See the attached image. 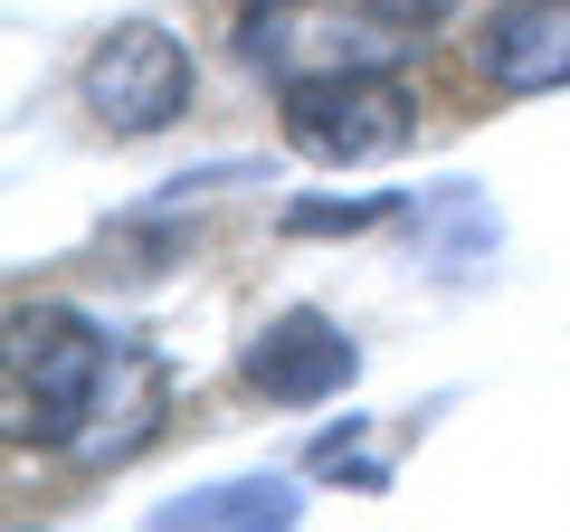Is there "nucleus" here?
<instances>
[{"mask_svg":"<svg viewBox=\"0 0 570 532\" xmlns=\"http://www.w3.org/2000/svg\"><path fill=\"white\" fill-rule=\"evenodd\" d=\"M352 371H362L352 333L333 324V314H314V305L276 314V324L247 343V390H257V400H276V410H314V400H333Z\"/></svg>","mask_w":570,"mask_h":532,"instance_id":"5","label":"nucleus"},{"mask_svg":"<svg viewBox=\"0 0 570 532\" xmlns=\"http://www.w3.org/2000/svg\"><path fill=\"white\" fill-rule=\"evenodd\" d=\"M371 219H390V200H343V209H295V238H324V228H371Z\"/></svg>","mask_w":570,"mask_h":532,"instance_id":"9","label":"nucleus"},{"mask_svg":"<svg viewBox=\"0 0 570 532\" xmlns=\"http://www.w3.org/2000/svg\"><path fill=\"white\" fill-rule=\"evenodd\" d=\"M124 352L134 343H115L105 324H86L67 305L20 314L10 324V437L20 447H86V428L115 400Z\"/></svg>","mask_w":570,"mask_h":532,"instance_id":"1","label":"nucleus"},{"mask_svg":"<svg viewBox=\"0 0 570 532\" xmlns=\"http://www.w3.org/2000/svg\"><path fill=\"white\" fill-rule=\"evenodd\" d=\"M466 58L494 96H551V86H570V0H494L475 20Z\"/></svg>","mask_w":570,"mask_h":532,"instance_id":"6","label":"nucleus"},{"mask_svg":"<svg viewBox=\"0 0 570 532\" xmlns=\"http://www.w3.org/2000/svg\"><path fill=\"white\" fill-rule=\"evenodd\" d=\"M400 29L381 10H343V0H266L238 20L247 67L266 77H324V67H381Z\"/></svg>","mask_w":570,"mask_h":532,"instance_id":"4","label":"nucleus"},{"mask_svg":"<svg viewBox=\"0 0 570 532\" xmlns=\"http://www.w3.org/2000/svg\"><path fill=\"white\" fill-rule=\"evenodd\" d=\"M77 96L105 134H171L190 115V96H200V67L163 20H115L96 39V58H86Z\"/></svg>","mask_w":570,"mask_h":532,"instance_id":"3","label":"nucleus"},{"mask_svg":"<svg viewBox=\"0 0 570 532\" xmlns=\"http://www.w3.org/2000/svg\"><path fill=\"white\" fill-rule=\"evenodd\" d=\"M295 513H305L295 475H228V485H190L171 504H153V523L163 532H266V523H295Z\"/></svg>","mask_w":570,"mask_h":532,"instance_id":"7","label":"nucleus"},{"mask_svg":"<svg viewBox=\"0 0 570 532\" xmlns=\"http://www.w3.org/2000/svg\"><path fill=\"white\" fill-rule=\"evenodd\" d=\"M285 144L305 152V162H381V152L409 144V86L381 67H324V77H285Z\"/></svg>","mask_w":570,"mask_h":532,"instance_id":"2","label":"nucleus"},{"mask_svg":"<svg viewBox=\"0 0 570 532\" xmlns=\"http://www.w3.org/2000/svg\"><path fill=\"white\" fill-rule=\"evenodd\" d=\"M362 10H381V20L400 29V39H419V29H448L456 10H466V0H362Z\"/></svg>","mask_w":570,"mask_h":532,"instance_id":"8","label":"nucleus"}]
</instances>
